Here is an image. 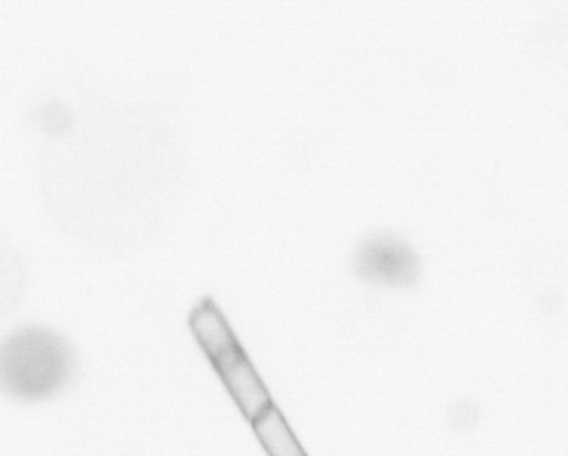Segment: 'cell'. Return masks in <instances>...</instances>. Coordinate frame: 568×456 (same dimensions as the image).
Returning a JSON list of instances; mask_svg holds the SVG:
<instances>
[{"instance_id":"6da1fadb","label":"cell","mask_w":568,"mask_h":456,"mask_svg":"<svg viewBox=\"0 0 568 456\" xmlns=\"http://www.w3.org/2000/svg\"><path fill=\"white\" fill-rule=\"evenodd\" d=\"M78 357L63 334L32 324L0 344V388L18 403H43L63 394L75 379Z\"/></svg>"},{"instance_id":"7a4b0ae2","label":"cell","mask_w":568,"mask_h":456,"mask_svg":"<svg viewBox=\"0 0 568 456\" xmlns=\"http://www.w3.org/2000/svg\"><path fill=\"white\" fill-rule=\"evenodd\" d=\"M355 275L372 285L390 288L414 286L422 275L417 253L393 233H375L354 251Z\"/></svg>"},{"instance_id":"3957f363","label":"cell","mask_w":568,"mask_h":456,"mask_svg":"<svg viewBox=\"0 0 568 456\" xmlns=\"http://www.w3.org/2000/svg\"><path fill=\"white\" fill-rule=\"evenodd\" d=\"M207 358L251 424L275 405L237 338L209 354Z\"/></svg>"},{"instance_id":"277c9868","label":"cell","mask_w":568,"mask_h":456,"mask_svg":"<svg viewBox=\"0 0 568 456\" xmlns=\"http://www.w3.org/2000/svg\"><path fill=\"white\" fill-rule=\"evenodd\" d=\"M252 425L268 456H308L276 405Z\"/></svg>"}]
</instances>
